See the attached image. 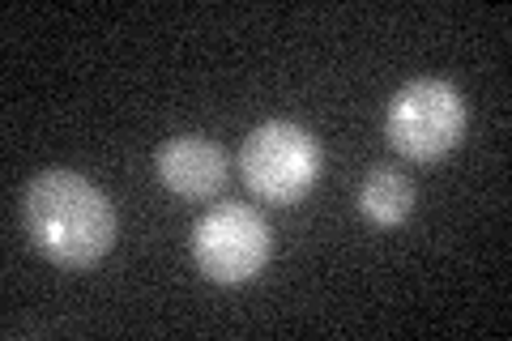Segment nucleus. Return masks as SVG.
<instances>
[{"instance_id":"nucleus-1","label":"nucleus","mask_w":512,"mask_h":341,"mask_svg":"<svg viewBox=\"0 0 512 341\" xmlns=\"http://www.w3.org/2000/svg\"><path fill=\"white\" fill-rule=\"evenodd\" d=\"M22 222L30 243L56 269H94L116 243V209L77 171H39L26 184Z\"/></svg>"},{"instance_id":"nucleus-2","label":"nucleus","mask_w":512,"mask_h":341,"mask_svg":"<svg viewBox=\"0 0 512 341\" xmlns=\"http://www.w3.org/2000/svg\"><path fill=\"white\" fill-rule=\"evenodd\" d=\"M384 137L410 162H440L466 137V99L440 77L406 81L389 103Z\"/></svg>"},{"instance_id":"nucleus-3","label":"nucleus","mask_w":512,"mask_h":341,"mask_svg":"<svg viewBox=\"0 0 512 341\" xmlns=\"http://www.w3.org/2000/svg\"><path fill=\"white\" fill-rule=\"evenodd\" d=\"M239 171L256 201L299 205L320 180V145L308 128L291 120H269L248 133L244 150H239Z\"/></svg>"},{"instance_id":"nucleus-4","label":"nucleus","mask_w":512,"mask_h":341,"mask_svg":"<svg viewBox=\"0 0 512 341\" xmlns=\"http://www.w3.org/2000/svg\"><path fill=\"white\" fill-rule=\"evenodd\" d=\"M192 261L218 286L252 282L269 261V222L252 205H218L192 226Z\"/></svg>"},{"instance_id":"nucleus-5","label":"nucleus","mask_w":512,"mask_h":341,"mask_svg":"<svg viewBox=\"0 0 512 341\" xmlns=\"http://www.w3.org/2000/svg\"><path fill=\"white\" fill-rule=\"evenodd\" d=\"M154 171L167 192L184 201H214L231 180L222 145L205 137H171L154 150Z\"/></svg>"},{"instance_id":"nucleus-6","label":"nucleus","mask_w":512,"mask_h":341,"mask_svg":"<svg viewBox=\"0 0 512 341\" xmlns=\"http://www.w3.org/2000/svg\"><path fill=\"white\" fill-rule=\"evenodd\" d=\"M359 209L376 226H402L414 209V184L393 167H372L359 184Z\"/></svg>"}]
</instances>
